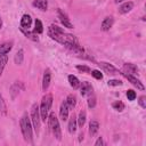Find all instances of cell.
<instances>
[{"label":"cell","mask_w":146,"mask_h":146,"mask_svg":"<svg viewBox=\"0 0 146 146\" xmlns=\"http://www.w3.org/2000/svg\"><path fill=\"white\" fill-rule=\"evenodd\" d=\"M48 35H49L52 40H55V41L62 43L63 46H64L65 43H70V42H78L76 38H75L73 34L66 33V32L64 31V29H62V27H59V26H57V25H55V24H51V25L48 27Z\"/></svg>","instance_id":"6da1fadb"},{"label":"cell","mask_w":146,"mask_h":146,"mask_svg":"<svg viewBox=\"0 0 146 146\" xmlns=\"http://www.w3.org/2000/svg\"><path fill=\"white\" fill-rule=\"evenodd\" d=\"M19 125H21V131L23 133L24 139L27 143L33 144V137H32V128L33 127H32V122H31V119L27 115V113H24L23 116L21 117Z\"/></svg>","instance_id":"7a4b0ae2"},{"label":"cell","mask_w":146,"mask_h":146,"mask_svg":"<svg viewBox=\"0 0 146 146\" xmlns=\"http://www.w3.org/2000/svg\"><path fill=\"white\" fill-rule=\"evenodd\" d=\"M51 105H52V95H51V94H46V95L42 97L41 104H40V106H39L40 116H41V120H42L43 122H46V121L48 120V115H49Z\"/></svg>","instance_id":"3957f363"},{"label":"cell","mask_w":146,"mask_h":146,"mask_svg":"<svg viewBox=\"0 0 146 146\" xmlns=\"http://www.w3.org/2000/svg\"><path fill=\"white\" fill-rule=\"evenodd\" d=\"M48 125L54 135V137L57 139V140H60L62 139V130H60V125H59V121L57 119V116L55 115V113H49L48 115Z\"/></svg>","instance_id":"277c9868"},{"label":"cell","mask_w":146,"mask_h":146,"mask_svg":"<svg viewBox=\"0 0 146 146\" xmlns=\"http://www.w3.org/2000/svg\"><path fill=\"white\" fill-rule=\"evenodd\" d=\"M31 122H32V127H33L34 131L38 135L39 130H40V122H41V116H40V111H39L38 104H33L31 107Z\"/></svg>","instance_id":"5b68a950"},{"label":"cell","mask_w":146,"mask_h":146,"mask_svg":"<svg viewBox=\"0 0 146 146\" xmlns=\"http://www.w3.org/2000/svg\"><path fill=\"white\" fill-rule=\"evenodd\" d=\"M120 74H122L132 86H135L137 89H139V90H145V87H144V84H143V82L139 80V79H137L136 76H133L132 74H128V73H120Z\"/></svg>","instance_id":"8992f818"},{"label":"cell","mask_w":146,"mask_h":146,"mask_svg":"<svg viewBox=\"0 0 146 146\" xmlns=\"http://www.w3.org/2000/svg\"><path fill=\"white\" fill-rule=\"evenodd\" d=\"M57 16H58L60 23L64 25V27H67V29H72V27H73V24L71 23L70 18L67 17V15H66L62 9H58V10H57Z\"/></svg>","instance_id":"52a82bcc"},{"label":"cell","mask_w":146,"mask_h":146,"mask_svg":"<svg viewBox=\"0 0 146 146\" xmlns=\"http://www.w3.org/2000/svg\"><path fill=\"white\" fill-rule=\"evenodd\" d=\"M98 65H99V67H102V68H103L106 73H108V74H120V73H121L116 67H114V66H113L112 64H110V63L99 62Z\"/></svg>","instance_id":"ba28073f"},{"label":"cell","mask_w":146,"mask_h":146,"mask_svg":"<svg viewBox=\"0 0 146 146\" xmlns=\"http://www.w3.org/2000/svg\"><path fill=\"white\" fill-rule=\"evenodd\" d=\"M80 92H81L82 97H87V96L92 95V86L90 84V82H88V81L82 82L80 84Z\"/></svg>","instance_id":"9c48e42d"},{"label":"cell","mask_w":146,"mask_h":146,"mask_svg":"<svg viewBox=\"0 0 146 146\" xmlns=\"http://www.w3.org/2000/svg\"><path fill=\"white\" fill-rule=\"evenodd\" d=\"M50 81H51V72L49 68H46L43 72V78H42V90L43 91L48 90Z\"/></svg>","instance_id":"30bf717a"},{"label":"cell","mask_w":146,"mask_h":146,"mask_svg":"<svg viewBox=\"0 0 146 146\" xmlns=\"http://www.w3.org/2000/svg\"><path fill=\"white\" fill-rule=\"evenodd\" d=\"M68 111H70V108H68L66 102H63L59 107V117L62 121H66L68 119Z\"/></svg>","instance_id":"8fae6325"},{"label":"cell","mask_w":146,"mask_h":146,"mask_svg":"<svg viewBox=\"0 0 146 146\" xmlns=\"http://www.w3.org/2000/svg\"><path fill=\"white\" fill-rule=\"evenodd\" d=\"M113 24H114V18H113L112 16H107V17H105V18L103 19L100 29H102L103 31H108V30L113 26Z\"/></svg>","instance_id":"7c38bea8"},{"label":"cell","mask_w":146,"mask_h":146,"mask_svg":"<svg viewBox=\"0 0 146 146\" xmlns=\"http://www.w3.org/2000/svg\"><path fill=\"white\" fill-rule=\"evenodd\" d=\"M19 30L23 32V34H24L27 39H30V40H32V41H39V36H38V34H36L34 31H30L29 29H24V27H19Z\"/></svg>","instance_id":"4fadbf2b"},{"label":"cell","mask_w":146,"mask_h":146,"mask_svg":"<svg viewBox=\"0 0 146 146\" xmlns=\"http://www.w3.org/2000/svg\"><path fill=\"white\" fill-rule=\"evenodd\" d=\"M31 24H32V17L29 14H24L21 18V27L29 29L31 27Z\"/></svg>","instance_id":"5bb4252c"},{"label":"cell","mask_w":146,"mask_h":146,"mask_svg":"<svg viewBox=\"0 0 146 146\" xmlns=\"http://www.w3.org/2000/svg\"><path fill=\"white\" fill-rule=\"evenodd\" d=\"M123 73H128V74H136L138 73V67L135 65V64H131V63H125L123 65Z\"/></svg>","instance_id":"9a60e30c"},{"label":"cell","mask_w":146,"mask_h":146,"mask_svg":"<svg viewBox=\"0 0 146 146\" xmlns=\"http://www.w3.org/2000/svg\"><path fill=\"white\" fill-rule=\"evenodd\" d=\"M76 127H78V121H76V116L73 114L71 117H70V121H68V132L70 133H74L76 131Z\"/></svg>","instance_id":"2e32d148"},{"label":"cell","mask_w":146,"mask_h":146,"mask_svg":"<svg viewBox=\"0 0 146 146\" xmlns=\"http://www.w3.org/2000/svg\"><path fill=\"white\" fill-rule=\"evenodd\" d=\"M132 8H133V2L127 1V2L122 3V5L119 7V13H120V14H127V13H129Z\"/></svg>","instance_id":"e0dca14e"},{"label":"cell","mask_w":146,"mask_h":146,"mask_svg":"<svg viewBox=\"0 0 146 146\" xmlns=\"http://www.w3.org/2000/svg\"><path fill=\"white\" fill-rule=\"evenodd\" d=\"M98 130H99V123H98V121L91 120L90 123H89V133H90V136L94 137L98 132Z\"/></svg>","instance_id":"ac0fdd59"},{"label":"cell","mask_w":146,"mask_h":146,"mask_svg":"<svg viewBox=\"0 0 146 146\" xmlns=\"http://www.w3.org/2000/svg\"><path fill=\"white\" fill-rule=\"evenodd\" d=\"M13 41H6L0 44V55L1 54H8L13 49Z\"/></svg>","instance_id":"d6986e66"},{"label":"cell","mask_w":146,"mask_h":146,"mask_svg":"<svg viewBox=\"0 0 146 146\" xmlns=\"http://www.w3.org/2000/svg\"><path fill=\"white\" fill-rule=\"evenodd\" d=\"M33 6L42 11L48 9V1L47 0H34L33 1Z\"/></svg>","instance_id":"ffe728a7"},{"label":"cell","mask_w":146,"mask_h":146,"mask_svg":"<svg viewBox=\"0 0 146 146\" xmlns=\"http://www.w3.org/2000/svg\"><path fill=\"white\" fill-rule=\"evenodd\" d=\"M68 82H70V86L73 88V89H79L80 88V84H81V82H80V80L75 76V75H73V74H71V75H68Z\"/></svg>","instance_id":"44dd1931"},{"label":"cell","mask_w":146,"mask_h":146,"mask_svg":"<svg viewBox=\"0 0 146 146\" xmlns=\"http://www.w3.org/2000/svg\"><path fill=\"white\" fill-rule=\"evenodd\" d=\"M66 104H67V106H68V108L70 110H73L74 107H75V105H76V97L73 95V94H71V95H68L67 97H66Z\"/></svg>","instance_id":"7402d4cb"},{"label":"cell","mask_w":146,"mask_h":146,"mask_svg":"<svg viewBox=\"0 0 146 146\" xmlns=\"http://www.w3.org/2000/svg\"><path fill=\"white\" fill-rule=\"evenodd\" d=\"M86 119H87V114H86V111L84 110H81L80 113H79V116L76 117V121H78V125L79 127H83L84 123H86Z\"/></svg>","instance_id":"603a6c76"},{"label":"cell","mask_w":146,"mask_h":146,"mask_svg":"<svg viewBox=\"0 0 146 146\" xmlns=\"http://www.w3.org/2000/svg\"><path fill=\"white\" fill-rule=\"evenodd\" d=\"M23 59H24V50L23 49H19V50H17V52L15 54V57H14L15 64L21 65L23 63Z\"/></svg>","instance_id":"cb8c5ba5"},{"label":"cell","mask_w":146,"mask_h":146,"mask_svg":"<svg viewBox=\"0 0 146 146\" xmlns=\"http://www.w3.org/2000/svg\"><path fill=\"white\" fill-rule=\"evenodd\" d=\"M7 62H8V55L7 54H1L0 55V75L3 72V68L7 64Z\"/></svg>","instance_id":"d4e9b609"},{"label":"cell","mask_w":146,"mask_h":146,"mask_svg":"<svg viewBox=\"0 0 146 146\" xmlns=\"http://www.w3.org/2000/svg\"><path fill=\"white\" fill-rule=\"evenodd\" d=\"M33 31L36 34H41L43 32V25H42L40 19H35V22H34V30Z\"/></svg>","instance_id":"484cf974"},{"label":"cell","mask_w":146,"mask_h":146,"mask_svg":"<svg viewBox=\"0 0 146 146\" xmlns=\"http://www.w3.org/2000/svg\"><path fill=\"white\" fill-rule=\"evenodd\" d=\"M112 107H113L115 111L122 112V111L124 110V104H123L121 100H115V102L112 104Z\"/></svg>","instance_id":"4316f807"},{"label":"cell","mask_w":146,"mask_h":146,"mask_svg":"<svg viewBox=\"0 0 146 146\" xmlns=\"http://www.w3.org/2000/svg\"><path fill=\"white\" fill-rule=\"evenodd\" d=\"M0 113L1 114H6L7 113V106H6V103H5L3 97H2L1 94H0Z\"/></svg>","instance_id":"83f0119b"},{"label":"cell","mask_w":146,"mask_h":146,"mask_svg":"<svg viewBox=\"0 0 146 146\" xmlns=\"http://www.w3.org/2000/svg\"><path fill=\"white\" fill-rule=\"evenodd\" d=\"M76 70L82 72V73H90V67L87 65H76Z\"/></svg>","instance_id":"f1b7e54d"},{"label":"cell","mask_w":146,"mask_h":146,"mask_svg":"<svg viewBox=\"0 0 146 146\" xmlns=\"http://www.w3.org/2000/svg\"><path fill=\"white\" fill-rule=\"evenodd\" d=\"M107 84L110 87H117V86H121L122 84V81L121 80H116V79H112V80H108Z\"/></svg>","instance_id":"f546056e"},{"label":"cell","mask_w":146,"mask_h":146,"mask_svg":"<svg viewBox=\"0 0 146 146\" xmlns=\"http://www.w3.org/2000/svg\"><path fill=\"white\" fill-rule=\"evenodd\" d=\"M96 106V97L90 95V97L88 98V107L89 108H94Z\"/></svg>","instance_id":"4dcf8cb0"},{"label":"cell","mask_w":146,"mask_h":146,"mask_svg":"<svg viewBox=\"0 0 146 146\" xmlns=\"http://www.w3.org/2000/svg\"><path fill=\"white\" fill-rule=\"evenodd\" d=\"M91 72V75L95 78V79H97V80H102L103 79V74L100 73V71H98V70H92V71H90Z\"/></svg>","instance_id":"1f68e13d"},{"label":"cell","mask_w":146,"mask_h":146,"mask_svg":"<svg viewBox=\"0 0 146 146\" xmlns=\"http://www.w3.org/2000/svg\"><path fill=\"white\" fill-rule=\"evenodd\" d=\"M136 97H137V95H136V92H135L133 90L129 89V90L127 91V98H128L129 100H135Z\"/></svg>","instance_id":"d6a6232c"},{"label":"cell","mask_w":146,"mask_h":146,"mask_svg":"<svg viewBox=\"0 0 146 146\" xmlns=\"http://www.w3.org/2000/svg\"><path fill=\"white\" fill-rule=\"evenodd\" d=\"M138 104L140 105L141 108H146V97L145 96H140L138 98Z\"/></svg>","instance_id":"836d02e7"},{"label":"cell","mask_w":146,"mask_h":146,"mask_svg":"<svg viewBox=\"0 0 146 146\" xmlns=\"http://www.w3.org/2000/svg\"><path fill=\"white\" fill-rule=\"evenodd\" d=\"M103 145H105V141L103 140V137H99V138L96 140L95 146H103Z\"/></svg>","instance_id":"e575fe53"},{"label":"cell","mask_w":146,"mask_h":146,"mask_svg":"<svg viewBox=\"0 0 146 146\" xmlns=\"http://www.w3.org/2000/svg\"><path fill=\"white\" fill-rule=\"evenodd\" d=\"M83 139V133H80V136H79V141H81Z\"/></svg>","instance_id":"d590c367"},{"label":"cell","mask_w":146,"mask_h":146,"mask_svg":"<svg viewBox=\"0 0 146 146\" xmlns=\"http://www.w3.org/2000/svg\"><path fill=\"white\" fill-rule=\"evenodd\" d=\"M123 1H124V0H114L115 3H120V2H123Z\"/></svg>","instance_id":"8d00e7d4"},{"label":"cell","mask_w":146,"mask_h":146,"mask_svg":"<svg viewBox=\"0 0 146 146\" xmlns=\"http://www.w3.org/2000/svg\"><path fill=\"white\" fill-rule=\"evenodd\" d=\"M2 27V19H1V17H0V29Z\"/></svg>","instance_id":"74e56055"}]
</instances>
